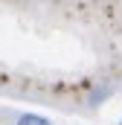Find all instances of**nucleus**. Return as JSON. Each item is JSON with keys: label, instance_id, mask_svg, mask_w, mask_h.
<instances>
[{"label": "nucleus", "instance_id": "nucleus-1", "mask_svg": "<svg viewBox=\"0 0 122 125\" xmlns=\"http://www.w3.org/2000/svg\"><path fill=\"white\" fill-rule=\"evenodd\" d=\"M15 125H52V122L47 116H41V114H20Z\"/></svg>", "mask_w": 122, "mask_h": 125}, {"label": "nucleus", "instance_id": "nucleus-2", "mask_svg": "<svg viewBox=\"0 0 122 125\" xmlns=\"http://www.w3.org/2000/svg\"><path fill=\"white\" fill-rule=\"evenodd\" d=\"M108 93H111V87H99V90H93V93H90V105H99Z\"/></svg>", "mask_w": 122, "mask_h": 125}, {"label": "nucleus", "instance_id": "nucleus-3", "mask_svg": "<svg viewBox=\"0 0 122 125\" xmlns=\"http://www.w3.org/2000/svg\"><path fill=\"white\" fill-rule=\"evenodd\" d=\"M119 125H122V122H119Z\"/></svg>", "mask_w": 122, "mask_h": 125}]
</instances>
